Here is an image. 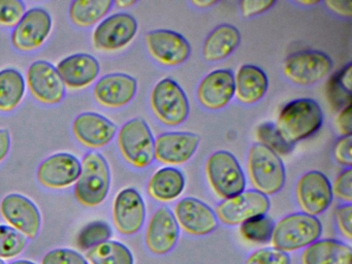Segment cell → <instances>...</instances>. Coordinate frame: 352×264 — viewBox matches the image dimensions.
<instances>
[{
    "label": "cell",
    "mask_w": 352,
    "mask_h": 264,
    "mask_svg": "<svg viewBox=\"0 0 352 264\" xmlns=\"http://www.w3.org/2000/svg\"><path fill=\"white\" fill-rule=\"evenodd\" d=\"M336 127L342 136L351 135L352 121H351V105L341 109L336 118Z\"/></svg>",
    "instance_id": "cell-44"
},
{
    "label": "cell",
    "mask_w": 352,
    "mask_h": 264,
    "mask_svg": "<svg viewBox=\"0 0 352 264\" xmlns=\"http://www.w3.org/2000/svg\"><path fill=\"white\" fill-rule=\"evenodd\" d=\"M11 148V134L8 129H0V162L5 160Z\"/></svg>",
    "instance_id": "cell-46"
},
{
    "label": "cell",
    "mask_w": 352,
    "mask_h": 264,
    "mask_svg": "<svg viewBox=\"0 0 352 264\" xmlns=\"http://www.w3.org/2000/svg\"><path fill=\"white\" fill-rule=\"evenodd\" d=\"M322 234V225L316 217L304 212H294L275 223L271 243L280 251L294 252L318 241Z\"/></svg>",
    "instance_id": "cell-3"
},
{
    "label": "cell",
    "mask_w": 352,
    "mask_h": 264,
    "mask_svg": "<svg viewBox=\"0 0 352 264\" xmlns=\"http://www.w3.org/2000/svg\"><path fill=\"white\" fill-rule=\"evenodd\" d=\"M112 228L104 221H94L88 223L78 236V245L81 249H91L100 243L110 241Z\"/></svg>",
    "instance_id": "cell-34"
},
{
    "label": "cell",
    "mask_w": 352,
    "mask_h": 264,
    "mask_svg": "<svg viewBox=\"0 0 352 264\" xmlns=\"http://www.w3.org/2000/svg\"><path fill=\"white\" fill-rule=\"evenodd\" d=\"M249 179L255 191L274 195L285 185L286 170L279 155L261 144H254L248 153Z\"/></svg>",
    "instance_id": "cell-2"
},
{
    "label": "cell",
    "mask_w": 352,
    "mask_h": 264,
    "mask_svg": "<svg viewBox=\"0 0 352 264\" xmlns=\"http://www.w3.org/2000/svg\"><path fill=\"white\" fill-rule=\"evenodd\" d=\"M206 175L210 186L222 199L245 191L246 177L236 157L228 151L213 153L206 162Z\"/></svg>",
    "instance_id": "cell-5"
},
{
    "label": "cell",
    "mask_w": 352,
    "mask_h": 264,
    "mask_svg": "<svg viewBox=\"0 0 352 264\" xmlns=\"http://www.w3.org/2000/svg\"><path fill=\"white\" fill-rule=\"evenodd\" d=\"M322 123L319 103L314 99L300 98L290 101L281 109L275 125L284 140L294 146L316 133Z\"/></svg>",
    "instance_id": "cell-1"
},
{
    "label": "cell",
    "mask_w": 352,
    "mask_h": 264,
    "mask_svg": "<svg viewBox=\"0 0 352 264\" xmlns=\"http://www.w3.org/2000/svg\"><path fill=\"white\" fill-rule=\"evenodd\" d=\"M137 3V1L135 0H118V1H115L114 4H116L118 8H129L131 6H135Z\"/></svg>",
    "instance_id": "cell-48"
},
{
    "label": "cell",
    "mask_w": 352,
    "mask_h": 264,
    "mask_svg": "<svg viewBox=\"0 0 352 264\" xmlns=\"http://www.w3.org/2000/svg\"><path fill=\"white\" fill-rule=\"evenodd\" d=\"M138 91V82L126 74H109L100 78L94 88L96 100L108 109H120L129 104Z\"/></svg>",
    "instance_id": "cell-21"
},
{
    "label": "cell",
    "mask_w": 352,
    "mask_h": 264,
    "mask_svg": "<svg viewBox=\"0 0 352 264\" xmlns=\"http://www.w3.org/2000/svg\"><path fill=\"white\" fill-rule=\"evenodd\" d=\"M185 177L180 169L162 167L148 183V193L158 201L168 202L178 198L184 191Z\"/></svg>",
    "instance_id": "cell-28"
},
{
    "label": "cell",
    "mask_w": 352,
    "mask_h": 264,
    "mask_svg": "<svg viewBox=\"0 0 352 264\" xmlns=\"http://www.w3.org/2000/svg\"><path fill=\"white\" fill-rule=\"evenodd\" d=\"M111 170L100 153L89 152L81 163V173L76 182L75 195L83 206H100L110 191Z\"/></svg>",
    "instance_id": "cell-4"
},
{
    "label": "cell",
    "mask_w": 352,
    "mask_h": 264,
    "mask_svg": "<svg viewBox=\"0 0 352 264\" xmlns=\"http://www.w3.org/2000/svg\"><path fill=\"white\" fill-rule=\"evenodd\" d=\"M23 233L7 225H0V257L13 258L19 255L26 247Z\"/></svg>",
    "instance_id": "cell-36"
},
{
    "label": "cell",
    "mask_w": 352,
    "mask_h": 264,
    "mask_svg": "<svg viewBox=\"0 0 352 264\" xmlns=\"http://www.w3.org/2000/svg\"><path fill=\"white\" fill-rule=\"evenodd\" d=\"M270 208L271 201L267 196L255 190H247L222 200L214 212L220 222L228 226H236L251 219L267 214Z\"/></svg>",
    "instance_id": "cell-9"
},
{
    "label": "cell",
    "mask_w": 352,
    "mask_h": 264,
    "mask_svg": "<svg viewBox=\"0 0 352 264\" xmlns=\"http://www.w3.org/2000/svg\"><path fill=\"white\" fill-rule=\"evenodd\" d=\"M114 1L112 0H77L69 6V18L80 27H90L108 14Z\"/></svg>",
    "instance_id": "cell-30"
},
{
    "label": "cell",
    "mask_w": 352,
    "mask_h": 264,
    "mask_svg": "<svg viewBox=\"0 0 352 264\" xmlns=\"http://www.w3.org/2000/svg\"><path fill=\"white\" fill-rule=\"evenodd\" d=\"M25 80L23 74L15 68L0 70V111L15 109L23 99Z\"/></svg>",
    "instance_id": "cell-29"
},
{
    "label": "cell",
    "mask_w": 352,
    "mask_h": 264,
    "mask_svg": "<svg viewBox=\"0 0 352 264\" xmlns=\"http://www.w3.org/2000/svg\"><path fill=\"white\" fill-rule=\"evenodd\" d=\"M327 10L333 12V14H339L345 18H351L352 2L351 1H335V0H327L323 2Z\"/></svg>",
    "instance_id": "cell-45"
},
{
    "label": "cell",
    "mask_w": 352,
    "mask_h": 264,
    "mask_svg": "<svg viewBox=\"0 0 352 264\" xmlns=\"http://www.w3.org/2000/svg\"><path fill=\"white\" fill-rule=\"evenodd\" d=\"M352 64L348 63L333 74L327 86V96L335 111L351 105Z\"/></svg>",
    "instance_id": "cell-31"
},
{
    "label": "cell",
    "mask_w": 352,
    "mask_h": 264,
    "mask_svg": "<svg viewBox=\"0 0 352 264\" xmlns=\"http://www.w3.org/2000/svg\"><path fill=\"white\" fill-rule=\"evenodd\" d=\"M139 25L135 16L118 12L104 19L92 36L94 47L100 51L114 52L129 45L137 35Z\"/></svg>",
    "instance_id": "cell-12"
},
{
    "label": "cell",
    "mask_w": 352,
    "mask_h": 264,
    "mask_svg": "<svg viewBox=\"0 0 352 264\" xmlns=\"http://www.w3.org/2000/svg\"><path fill=\"white\" fill-rule=\"evenodd\" d=\"M113 219L121 234L133 235L141 230L145 223L146 206L137 189L125 188L117 194L113 206Z\"/></svg>",
    "instance_id": "cell-18"
},
{
    "label": "cell",
    "mask_w": 352,
    "mask_h": 264,
    "mask_svg": "<svg viewBox=\"0 0 352 264\" xmlns=\"http://www.w3.org/2000/svg\"><path fill=\"white\" fill-rule=\"evenodd\" d=\"M81 173V162L69 153H57L45 159L38 168V182L52 189L69 187L77 182Z\"/></svg>",
    "instance_id": "cell-20"
},
{
    "label": "cell",
    "mask_w": 352,
    "mask_h": 264,
    "mask_svg": "<svg viewBox=\"0 0 352 264\" xmlns=\"http://www.w3.org/2000/svg\"><path fill=\"white\" fill-rule=\"evenodd\" d=\"M289 255L275 248L257 250L251 254L245 264H290Z\"/></svg>",
    "instance_id": "cell-38"
},
{
    "label": "cell",
    "mask_w": 352,
    "mask_h": 264,
    "mask_svg": "<svg viewBox=\"0 0 352 264\" xmlns=\"http://www.w3.org/2000/svg\"><path fill=\"white\" fill-rule=\"evenodd\" d=\"M150 104L158 121L168 127L180 126L188 118L187 95L180 85L172 78H162L154 86Z\"/></svg>",
    "instance_id": "cell-7"
},
{
    "label": "cell",
    "mask_w": 352,
    "mask_h": 264,
    "mask_svg": "<svg viewBox=\"0 0 352 264\" xmlns=\"http://www.w3.org/2000/svg\"><path fill=\"white\" fill-rule=\"evenodd\" d=\"M145 41L150 55L166 67L182 65L190 56V43L176 31L168 29L149 31Z\"/></svg>",
    "instance_id": "cell-10"
},
{
    "label": "cell",
    "mask_w": 352,
    "mask_h": 264,
    "mask_svg": "<svg viewBox=\"0 0 352 264\" xmlns=\"http://www.w3.org/2000/svg\"><path fill=\"white\" fill-rule=\"evenodd\" d=\"M275 222L267 214L251 219L240 226V233L245 241L255 243H270Z\"/></svg>",
    "instance_id": "cell-33"
},
{
    "label": "cell",
    "mask_w": 352,
    "mask_h": 264,
    "mask_svg": "<svg viewBox=\"0 0 352 264\" xmlns=\"http://www.w3.org/2000/svg\"><path fill=\"white\" fill-rule=\"evenodd\" d=\"M0 212L13 228L25 236L34 239L38 235L42 217L38 206L30 198L21 194H9L1 201Z\"/></svg>",
    "instance_id": "cell-17"
},
{
    "label": "cell",
    "mask_w": 352,
    "mask_h": 264,
    "mask_svg": "<svg viewBox=\"0 0 352 264\" xmlns=\"http://www.w3.org/2000/svg\"><path fill=\"white\" fill-rule=\"evenodd\" d=\"M201 138L193 132L172 131L154 140V159L164 165L177 166L188 162L197 153Z\"/></svg>",
    "instance_id": "cell-14"
},
{
    "label": "cell",
    "mask_w": 352,
    "mask_h": 264,
    "mask_svg": "<svg viewBox=\"0 0 352 264\" xmlns=\"http://www.w3.org/2000/svg\"><path fill=\"white\" fill-rule=\"evenodd\" d=\"M154 138L145 120L127 121L118 132L119 151L127 163L135 168H146L154 161Z\"/></svg>",
    "instance_id": "cell-6"
},
{
    "label": "cell",
    "mask_w": 352,
    "mask_h": 264,
    "mask_svg": "<svg viewBox=\"0 0 352 264\" xmlns=\"http://www.w3.org/2000/svg\"><path fill=\"white\" fill-rule=\"evenodd\" d=\"M51 29L50 14L42 8H30L12 31V45L19 51H34L46 41Z\"/></svg>",
    "instance_id": "cell-13"
},
{
    "label": "cell",
    "mask_w": 352,
    "mask_h": 264,
    "mask_svg": "<svg viewBox=\"0 0 352 264\" xmlns=\"http://www.w3.org/2000/svg\"><path fill=\"white\" fill-rule=\"evenodd\" d=\"M11 264H36L34 262L28 261V260H17V261L12 262Z\"/></svg>",
    "instance_id": "cell-50"
},
{
    "label": "cell",
    "mask_w": 352,
    "mask_h": 264,
    "mask_svg": "<svg viewBox=\"0 0 352 264\" xmlns=\"http://www.w3.org/2000/svg\"><path fill=\"white\" fill-rule=\"evenodd\" d=\"M91 264H135L131 250L115 241H107L91 248L86 254Z\"/></svg>",
    "instance_id": "cell-32"
},
{
    "label": "cell",
    "mask_w": 352,
    "mask_h": 264,
    "mask_svg": "<svg viewBox=\"0 0 352 264\" xmlns=\"http://www.w3.org/2000/svg\"><path fill=\"white\" fill-rule=\"evenodd\" d=\"M28 86L32 96L45 104H57L65 96V86L56 67L48 61L34 62L28 70Z\"/></svg>",
    "instance_id": "cell-15"
},
{
    "label": "cell",
    "mask_w": 352,
    "mask_h": 264,
    "mask_svg": "<svg viewBox=\"0 0 352 264\" xmlns=\"http://www.w3.org/2000/svg\"><path fill=\"white\" fill-rule=\"evenodd\" d=\"M218 3V1L216 0H192L191 1V4L192 6H197L199 8H209L211 6H216Z\"/></svg>",
    "instance_id": "cell-47"
},
{
    "label": "cell",
    "mask_w": 352,
    "mask_h": 264,
    "mask_svg": "<svg viewBox=\"0 0 352 264\" xmlns=\"http://www.w3.org/2000/svg\"><path fill=\"white\" fill-rule=\"evenodd\" d=\"M256 135L261 144L269 148L277 155H288L294 151V146L287 144L278 131L275 124L265 122L257 127Z\"/></svg>",
    "instance_id": "cell-35"
},
{
    "label": "cell",
    "mask_w": 352,
    "mask_h": 264,
    "mask_svg": "<svg viewBox=\"0 0 352 264\" xmlns=\"http://www.w3.org/2000/svg\"><path fill=\"white\" fill-rule=\"evenodd\" d=\"M336 221L338 228L344 237L351 241L352 239V206L351 204H343L336 210Z\"/></svg>",
    "instance_id": "cell-42"
},
{
    "label": "cell",
    "mask_w": 352,
    "mask_h": 264,
    "mask_svg": "<svg viewBox=\"0 0 352 264\" xmlns=\"http://www.w3.org/2000/svg\"><path fill=\"white\" fill-rule=\"evenodd\" d=\"M296 3L300 4V6H312L318 4L319 1H313V0H309V1H296Z\"/></svg>",
    "instance_id": "cell-49"
},
{
    "label": "cell",
    "mask_w": 352,
    "mask_h": 264,
    "mask_svg": "<svg viewBox=\"0 0 352 264\" xmlns=\"http://www.w3.org/2000/svg\"><path fill=\"white\" fill-rule=\"evenodd\" d=\"M174 216L185 232L195 236L210 234L216 230L219 223L214 210L195 197L181 199L175 206Z\"/></svg>",
    "instance_id": "cell-16"
},
{
    "label": "cell",
    "mask_w": 352,
    "mask_h": 264,
    "mask_svg": "<svg viewBox=\"0 0 352 264\" xmlns=\"http://www.w3.org/2000/svg\"><path fill=\"white\" fill-rule=\"evenodd\" d=\"M333 61L329 55L316 50L292 54L284 62L283 74L298 86H311L324 80L331 70Z\"/></svg>",
    "instance_id": "cell-8"
},
{
    "label": "cell",
    "mask_w": 352,
    "mask_h": 264,
    "mask_svg": "<svg viewBox=\"0 0 352 264\" xmlns=\"http://www.w3.org/2000/svg\"><path fill=\"white\" fill-rule=\"evenodd\" d=\"M234 97V74L230 69H216L208 74L197 87V98L205 109L218 111Z\"/></svg>",
    "instance_id": "cell-23"
},
{
    "label": "cell",
    "mask_w": 352,
    "mask_h": 264,
    "mask_svg": "<svg viewBox=\"0 0 352 264\" xmlns=\"http://www.w3.org/2000/svg\"><path fill=\"white\" fill-rule=\"evenodd\" d=\"M269 78L258 66H241L234 76V96L243 104H254L267 93Z\"/></svg>",
    "instance_id": "cell-25"
},
{
    "label": "cell",
    "mask_w": 352,
    "mask_h": 264,
    "mask_svg": "<svg viewBox=\"0 0 352 264\" xmlns=\"http://www.w3.org/2000/svg\"><path fill=\"white\" fill-rule=\"evenodd\" d=\"M56 69L65 86L71 89H83L96 80L100 66L94 56L79 53L61 60Z\"/></svg>",
    "instance_id": "cell-24"
},
{
    "label": "cell",
    "mask_w": 352,
    "mask_h": 264,
    "mask_svg": "<svg viewBox=\"0 0 352 264\" xmlns=\"http://www.w3.org/2000/svg\"><path fill=\"white\" fill-rule=\"evenodd\" d=\"M0 264H5V262H3V260L0 259Z\"/></svg>",
    "instance_id": "cell-51"
},
{
    "label": "cell",
    "mask_w": 352,
    "mask_h": 264,
    "mask_svg": "<svg viewBox=\"0 0 352 264\" xmlns=\"http://www.w3.org/2000/svg\"><path fill=\"white\" fill-rule=\"evenodd\" d=\"M296 196L302 212L309 216H318L324 212L333 201L331 182L320 171H308L298 179Z\"/></svg>",
    "instance_id": "cell-11"
},
{
    "label": "cell",
    "mask_w": 352,
    "mask_h": 264,
    "mask_svg": "<svg viewBox=\"0 0 352 264\" xmlns=\"http://www.w3.org/2000/svg\"><path fill=\"white\" fill-rule=\"evenodd\" d=\"M352 249L336 239H320L305 248L302 264H351Z\"/></svg>",
    "instance_id": "cell-27"
},
{
    "label": "cell",
    "mask_w": 352,
    "mask_h": 264,
    "mask_svg": "<svg viewBox=\"0 0 352 264\" xmlns=\"http://www.w3.org/2000/svg\"><path fill=\"white\" fill-rule=\"evenodd\" d=\"M26 12L21 0H0V25L16 26Z\"/></svg>",
    "instance_id": "cell-37"
},
{
    "label": "cell",
    "mask_w": 352,
    "mask_h": 264,
    "mask_svg": "<svg viewBox=\"0 0 352 264\" xmlns=\"http://www.w3.org/2000/svg\"><path fill=\"white\" fill-rule=\"evenodd\" d=\"M180 227L175 218L174 212L162 206L150 219L146 230V245L150 252L162 256L170 253L178 243Z\"/></svg>",
    "instance_id": "cell-19"
},
{
    "label": "cell",
    "mask_w": 352,
    "mask_h": 264,
    "mask_svg": "<svg viewBox=\"0 0 352 264\" xmlns=\"http://www.w3.org/2000/svg\"><path fill=\"white\" fill-rule=\"evenodd\" d=\"M42 264H88V262L75 250L56 249L46 254Z\"/></svg>",
    "instance_id": "cell-39"
},
{
    "label": "cell",
    "mask_w": 352,
    "mask_h": 264,
    "mask_svg": "<svg viewBox=\"0 0 352 264\" xmlns=\"http://www.w3.org/2000/svg\"><path fill=\"white\" fill-rule=\"evenodd\" d=\"M333 196L346 204L352 201V169L347 168L342 171L331 185Z\"/></svg>",
    "instance_id": "cell-40"
},
{
    "label": "cell",
    "mask_w": 352,
    "mask_h": 264,
    "mask_svg": "<svg viewBox=\"0 0 352 264\" xmlns=\"http://www.w3.org/2000/svg\"><path fill=\"white\" fill-rule=\"evenodd\" d=\"M241 43V33L236 27L222 24L216 27L204 41L201 55L208 62H217L230 57Z\"/></svg>",
    "instance_id": "cell-26"
},
{
    "label": "cell",
    "mask_w": 352,
    "mask_h": 264,
    "mask_svg": "<svg viewBox=\"0 0 352 264\" xmlns=\"http://www.w3.org/2000/svg\"><path fill=\"white\" fill-rule=\"evenodd\" d=\"M335 160L342 166L351 168L352 165V136H341L333 146Z\"/></svg>",
    "instance_id": "cell-41"
},
{
    "label": "cell",
    "mask_w": 352,
    "mask_h": 264,
    "mask_svg": "<svg viewBox=\"0 0 352 264\" xmlns=\"http://www.w3.org/2000/svg\"><path fill=\"white\" fill-rule=\"evenodd\" d=\"M73 132L83 146L100 148L112 142L117 133V126L100 113L86 111L76 118Z\"/></svg>",
    "instance_id": "cell-22"
},
{
    "label": "cell",
    "mask_w": 352,
    "mask_h": 264,
    "mask_svg": "<svg viewBox=\"0 0 352 264\" xmlns=\"http://www.w3.org/2000/svg\"><path fill=\"white\" fill-rule=\"evenodd\" d=\"M275 4L274 0H243L240 2L241 12L244 18H252L267 12Z\"/></svg>",
    "instance_id": "cell-43"
}]
</instances>
